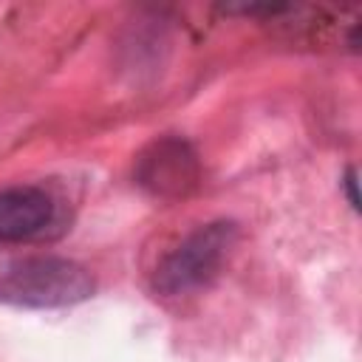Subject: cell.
Wrapping results in <instances>:
<instances>
[{
    "instance_id": "6da1fadb",
    "label": "cell",
    "mask_w": 362,
    "mask_h": 362,
    "mask_svg": "<svg viewBox=\"0 0 362 362\" xmlns=\"http://www.w3.org/2000/svg\"><path fill=\"white\" fill-rule=\"evenodd\" d=\"M93 294V277L68 257H25L0 272V303L20 308H65Z\"/></svg>"
},
{
    "instance_id": "7a4b0ae2",
    "label": "cell",
    "mask_w": 362,
    "mask_h": 362,
    "mask_svg": "<svg viewBox=\"0 0 362 362\" xmlns=\"http://www.w3.org/2000/svg\"><path fill=\"white\" fill-rule=\"evenodd\" d=\"M238 243V223L212 221L189 232L173 252H167L153 272V291L181 297L209 286Z\"/></svg>"
},
{
    "instance_id": "3957f363",
    "label": "cell",
    "mask_w": 362,
    "mask_h": 362,
    "mask_svg": "<svg viewBox=\"0 0 362 362\" xmlns=\"http://www.w3.org/2000/svg\"><path fill=\"white\" fill-rule=\"evenodd\" d=\"M136 181L158 198L187 195L198 184V156L181 139H161L139 156Z\"/></svg>"
},
{
    "instance_id": "277c9868",
    "label": "cell",
    "mask_w": 362,
    "mask_h": 362,
    "mask_svg": "<svg viewBox=\"0 0 362 362\" xmlns=\"http://www.w3.org/2000/svg\"><path fill=\"white\" fill-rule=\"evenodd\" d=\"M59 221L57 198L42 187L0 189V246L45 238Z\"/></svg>"
},
{
    "instance_id": "5b68a950",
    "label": "cell",
    "mask_w": 362,
    "mask_h": 362,
    "mask_svg": "<svg viewBox=\"0 0 362 362\" xmlns=\"http://www.w3.org/2000/svg\"><path fill=\"white\" fill-rule=\"evenodd\" d=\"M342 189L348 195V204L351 209H359V195H356V167H348L345 175H342Z\"/></svg>"
}]
</instances>
